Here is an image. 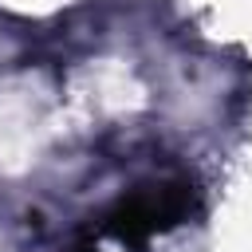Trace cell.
<instances>
[{
  "instance_id": "1",
  "label": "cell",
  "mask_w": 252,
  "mask_h": 252,
  "mask_svg": "<svg viewBox=\"0 0 252 252\" xmlns=\"http://www.w3.org/2000/svg\"><path fill=\"white\" fill-rule=\"evenodd\" d=\"M189 209V189L185 185H165L161 193H134L106 217V232L130 244H142L158 228H169L177 217Z\"/></svg>"
}]
</instances>
